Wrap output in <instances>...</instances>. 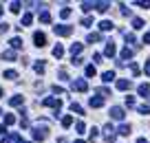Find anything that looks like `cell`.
Instances as JSON below:
<instances>
[{"label":"cell","mask_w":150,"mask_h":143,"mask_svg":"<svg viewBox=\"0 0 150 143\" xmlns=\"http://www.w3.org/2000/svg\"><path fill=\"white\" fill-rule=\"evenodd\" d=\"M15 123V117H13V114H7V117H5V126H13Z\"/></svg>","instance_id":"31"},{"label":"cell","mask_w":150,"mask_h":143,"mask_svg":"<svg viewBox=\"0 0 150 143\" xmlns=\"http://www.w3.org/2000/svg\"><path fill=\"white\" fill-rule=\"evenodd\" d=\"M7 29H9V24H7V22H2V24H0V33H7Z\"/></svg>","instance_id":"44"},{"label":"cell","mask_w":150,"mask_h":143,"mask_svg":"<svg viewBox=\"0 0 150 143\" xmlns=\"http://www.w3.org/2000/svg\"><path fill=\"white\" fill-rule=\"evenodd\" d=\"M93 59H95V64H100V62H102V55L95 53V55H93Z\"/></svg>","instance_id":"48"},{"label":"cell","mask_w":150,"mask_h":143,"mask_svg":"<svg viewBox=\"0 0 150 143\" xmlns=\"http://www.w3.org/2000/svg\"><path fill=\"white\" fill-rule=\"evenodd\" d=\"M5 77L7 79H15V77H18V73H15V70H5Z\"/></svg>","instance_id":"32"},{"label":"cell","mask_w":150,"mask_h":143,"mask_svg":"<svg viewBox=\"0 0 150 143\" xmlns=\"http://www.w3.org/2000/svg\"><path fill=\"white\" fill-rule=\"evenodd\" d=\"M108 7H110V2H95V9H97V11H102V13H104Z\"/></svg>","instance_id":"19"},{"label":"cell","mask_w":150,"mask_h":143,"mask_svg":"<svg viewBox=\"0 0 150 143\" xmlns=\"http://www.w3.org/2000/svg\"><path fill=\"white\" fill-rule=\"evenodd\" d=\"M137 93H139L141 97H148V95H150V86L148 84H139V86H137Z\"/></svg>","instance_id":"13"},{"label":"cell","mask_w":150,"mask_h":143,"mask_svg":"<svg viewBox=\"0 0 150 143\" xmlns=\"http://www.w3.org/2000/svg\"><path fill=\"white\" fill-rule=\"evenodd\" d=\"M40 22H44V24L51 22V13H49V11H42V13H40Z\"/></svg>","instance_id":"20"},{"label":"cell","mask_w":150,"mask_h":143,"mask_svg":"<svg viewBox=\"0 0 150 143\" xmlns=\"http://www.w3.org/2000/svg\"><path fill=\"white\" fill-rule=\"evenodd\" d=\"M117 132H119L121 134V137H128V134H130V126H119V130H117Z\"/></svg>","instance_id":"21"},{"label":"cell","mask_w":150,"mask_h":143,"mask_svg":"<svg viewBox=\"0 0 150 143\" xmlns=\"http://www.w3.org/2000/svg\"><path fill=\"white\" fill-rule=\"evenodd\" d=\"M110 117L115 119V121H121V119H124V108H119V106H113V108H110Z\"/></svg>","instance_id":"6"},{"label":"cell","mask_w":150,"mask_h":143,"mask_svg":"<svg viewBox=\"0 0 150 143\" xmlns=\"http://www.w3.org/2000/svg\"><path fill=\"white\" fill-rule=\"evenodd\" d=\"M139 112H141V114H150V106H146V104L139 106Z\"/></svg>","instance_id":"36"},{"label":"cell","mask_w":150,"mask_h":143,"mask_svg":"<svg viewBox=\"0 0 150 143\" xmlns=\"http://www.w3.org/2000/svg\"><path fill=\"white\" fill-rule=\"evenodd\" d=\"M88 104H90V108H102V106H104V99L102 97H90Z\"/></svg>","instance_id":"9"},{"label":"cell","mask_w":150,"mask_h":143,"mask_svg":"<svg viewBox=\"0 0 150 143\" xmlns=\"http://www.w3.org/2000/svg\"><path fill=\"white\" fill-rule=\"evenodd\" d=\"M33 42H35V46H40V49H42V46L46 44V35L40 33V31H35V33H33Z\"/></svg>","instance_id":"5"},{"label":"cell","mask_w":150,"mask_h":143,"mask_svg":"<svg viewBox=\"0 0 150 143\" xmlns=\"http://www.w3.org/2000/svg\"><path fill=\"white\" fill-rule=\"evenodd\" d=\"M126 106L132 108V106H135V97H126Z\"/></svg>","instance_id":"40"},{"label":"cell","mask_w":150,"mask_h":143,"mask_svg":"<svg viewBox=\"0 0 150 143\" xmlns=\"http://www.w3.org/2000/svg\"><path fill=\"white\" fill-rule=\"evenodd\" d=\"M82 9L84 11H93L95 9V2H82Z\"/></svg>","instance_id":"29"},{"label":"cell","mask_w":150,"mask_h":143,"mask_svg":"<svg viewBox=\"0 0 150 143\" xmlns=\"http://www.w3.org/2000/svg\"><path fill=\"white\" fill-rule=\"evenodd\" d=\"M104 139H106L108 143H115V128H113L110 123L104 128Z\"/></svg>","instance_id":"4"},{"label":"cell","mask_w":150,"mask_h":143,"mask_svg":"<svg viewBox=\"0 0 150 143\" xmlns=\"http://www.w3.org/2000/svg\"><path fill=\"white\" fill-rule=\"evenodd\" d=\"M86 40H88V42H100L102 35L100 33H88V35H86Z\"/></svg>","instance_id":"25"},{"label":"cell","mask_w":150,"mask_h":143,"mask_svg":"<svg viewBox=\"0 0 150 143\" xmlns=\"http://www.w3.org/2000/svg\"><path fill=\"white\" fill-rule=\"evenodd\" d=\"M75 130H77V132H84V130H86V126H84V121H77V126H75Z\"/></svg>","instance_id":"35"},{"label":"cell","mask_w":150,"mask_h":143,"mask_svg":"<svg viewBox=\"0 0 150 143\" xmlns=\"http://www.w3.org/2000/svg\"><path fill=\"white\" fill-rule=\"evenodd\" d=\"M18 143H29V141H18Z\"/></svg>","instance_id":"55"},{"label":"cell","mask_w":150,"mask_h":143,"mask_svg":"<svg viewBox=\"0 0 150 143\" xmlns=\"http://www.w3.org/2000/svg\"><path fill=\"white\" fill-rule=\"evenodd\" d=\"M46 132H49V130H46V126L44 123H38V126H33V139L35 141H44L46 139Z\"/></svg>","instance_id":"1"},{"label":"cell","mask_w":150,"mask_h":143,"mask_svg":"<svg viewBox=\"0 0 150 143\" xmlns=\"http://www.w3.org/2000/svg\"><path fill=\"white\" fill-rule=\"evenodd\" d=\"M60 79H69V75H66V68H60Z\"/></svg>","instance_id":"43"},{"label":"cell","mask_w":150,"mask_h":143,"mask_svg":"<svg viewBox=\"0 0 150 143\" xmlns=\"http://www.w3.org/2000/svg\"><path fill=\"white\" fill-rule=\"evenodd\" d=\"M31 22H33V15H31V13H25V15H22V24H25V27H29Z\"/></svg>","instance_id":"24"},{"label":"cell","mask_w":150,"mask_h":143,"mask_svg":"<svg viewBox=\"0 0 150 143\" xmlns=\"http://www.w3.org/2000/svg\"><path fill=\"white\" fill-rule=\"evenodd\" d=\"M75 143H84V141H82V139H80V141H75Z\"/></svg>","instance_id":"54"},{"label":"cell","mask_w":150,"mask_h":143,"mask_svg":"<svg viewBox=\"0 0 150 143\" xmlns=\"http://www.w3.org/2000/svg\"><path fill=\"white\" fill-rule=\"evenodd\" d=\"M90 24H93V18H88V15L82 18V27H90Z\"/></svg>","instance_id":"34"},{"label":"cell","mask_w":150,"mask_h":143,"mask_svg":"<svg viewBox=\"0 0 150 143\" xmlns=\"http://www.w3.org/2000/svg\"><path fill=\"white\" fill-rule=\"evenodd\" d=\"M0 15H2V7H0Z\"/></svg>","instance_id":"56"},{"label":"cell","mask_w":150,"mask_h":143,"mask_svg":"<svg viewBox=\"0 0 150 143\" xmlns=\"http://www.w3.org/2000/svg\"><path fill=\"white\" fill-rule=\"evenodd\" d=\"M60 15H62V18L66 20V18H69V15H71V9H69V7H66V9H62V11H60Z\"/></svg>","instance_id":"38"},{"label":"cell","mask_w":150,"mask_h":143,"mask_svg":"<svg viewBox=\"0 0 150 143\" xmlns=\"http://www.w3.org/2000/svg\"><path fill=\"white\" fill-rule=\"evenodd\" d=\"M53 31H55V35H60V38H69V35L73 33V27H69V24H57V27H53Z\"/></svg>","instance_id":"2"},{"label":"cell","mask_w":150,"mask_h":143,"mask_svg":"<svg viewBox=\"0 0 150 143\" xmlns=\"http://www.w3.org/2000/svg\"><path fill=\"white\" fill-rule=\"evenodd\" d=\"M137 143H148V141H146V139H137Z\"/></svg>","instance_id":"53"},{"label":"cell","mask_w":150,"mask_h":143,"mask_svg":"<svg viewBox=\"0 0 150 143\" xmlns=\"http://www.w3.org/2000/svg\"><path fill=\"white\" fill-rule=\"evenodd\" d=\"M117 53V49H115V44L113 42H106V49H104V55H108V57H113V55Z\"/></svg>","instance_id":"12"},{"label":"cell","mask_w":150,"mask_h":143,"mask_svg":"<svg viewBox=\"0 0 150 143\" xmlns=\"http://www.w3.org/2000/svg\"><path fill=\"white\" fill-rule=\"evenodd\" d=\"M144 44H150V33H146V35H144Z\"/></svg>","instance_id":"50"},{"label":"cell","mask_w":150,"mask_h":143,"mask_svg":"<svg viewBox=\"0 0 150 143\" xmlns=\"http://www.w3.org/2000/svg\"><path fill=\"white\" fill-rule=\"evenodd\" d=\"M71 110H73V112H77V114H84V108H82L80 104H71Z\"/></svg>","instance_id":"27"},{"label":"cell","mask_w":150,"mask_h":143,"mask_svg":"<svg viewBox=\"0 0 150 143\" xmlns=\"http://www.w3.org/2000/svg\"><path fill=\"white\" fill-rule=\"evenodd\" d=\"M42 106L55 108V112H60V108H62V101H60V99H55V97H46V99H42Z\"/></svg>","instance_id":"3"},{"label":"cell","mask_w":150,"mask_h":143,"mask_svg":"<svg viewBox=\"0 0 150 143\" xmlns=\"http://www.w3.org/2000/svg\"><path fill=\"white\" fill-rule=\"evenodd\" d=\"M84 73H86V77H95V75H97V70H95V66L90 64V66H86V70H84Z\"/></svg>","instance_id":"22"},{"label":"cell","mask_w":150,"mask_h":143,"mask_svg":"<svg viewBox=\"0 0 150 143\" xmlns=\"http://www.w3.org/2000/svg\"><path fill=\"white\" fill-rule=\"evenodd\" d=\"M88 139H90V141H93V139H97V128H93V130H90V134H88Z\"/></svg>","instance_id":"42"},{"label":"cell","mask_w":150,"mask_h":143,"mask_svg":"<svg viewBox=\"0 0 150 143\" xmlns=\"http://www.w3.org/2000/svg\"><path fill=\"white\" fill-rule=\"evenodd\" d=\"M0 97H2V88H0Z\"/></svg>","instance_id":"57"},{"label":"cell","mask_w":150,"mask_h":143,"mask_svg":"<svg viewBox=\"0 0 150 143\" xmlns=\"http://www.w3.org/2000/svg\"><path fill=\"white\" fill-rule=\"evenodd\" d=\"M53 90H55L57 95H64V88H60V86H53Z\"/></svg>","instance_id":"47"},{"label":"cell","mask_w":150,"mask_h":143,"mask_svg":"<svg viewBox=\"0 0 150 143\" xmlns=\"http://www.w3.org/2000/svg\"><path fill=\"white\" fill-rule=\"evenodd\" d=\"M84 51V46L80 44V42H75V44H71V55L73 57H80V53Z\"/></svg>","instance_id":"8"},{"label":"cell","mask_w":150,"mask_h":143,"mask_svg":"<svg viewBox=\"0 0 150 143\" xmlns=\"http://www.w3.org/2000/svg\"><path fill=\"white\" fill-rule=\"evenodd\" d=\"M135 5H137V7H144V9H148V7H150V2L146 0V2H135Z\"/></svg>","instance_id":"46"},{"label":"cell","mask_w":150,"mask_h":143,"mask_svg":"<svg viewBox=\"0 0 150 143\" xmlns=\"http://www.w3.org/2000/svg\"><path fill=\"white\" fill-rule=\"evenodd\" d=\"M11 49H13V51L22 49V40L20 38H13V40H11Z\"/></svg>","instance_id":"17"},{"label":"cell","mask_w":150,"mask_h":143,"mask_svg":"<svg viewBox=\"0 0 150 143\" xmlns=\"http://www.w3.org/2000/svg\"><path fill=\"white\" fill-rule=\"evenodd\" d=\"M117 88L119 90H128V88H132V82H130V79H119V82H117Z\"/></svg>","instance_id":"10"},{"label":"cell","mask_w":150,"mask_h":143,"mask_svg":"<svg viewBox=\"0 0 150 143\" xmlns=\"http://www.w3.org/2000/svg\"><path fill=\"white\" fill-rule=\"evenodd\" d=\"M71 123H73V117H71V114H66V117H62V126H64V128H69Z\"/></svg>","instance_id":"26"},{"label":"cell","mask_w":150,"mask_h":143,"mask_svg":"<svg viewBox=\"0 0 150 143\" xmlns=\"http://www.w3.org/2000/svg\"><path fill=\"white\" fill-rule=\"evenodd\" d=\"M102 79H104V82H113V79H115V70H106V73H102Z\"/></svg>","instance_id":"15"},{"label":"cell","mask_w":150,"mask_h":143,"mask_svg":"<svg viewBox=\"0 0 150 143\" xmlns=\"http://www.w3.org/2000/svg\"><path fill=\"white\" fill-rule=\"evenodd\" d=\"M71 64H73V66H82V64H84V59H82V57H73V59H71Z\"/></svg>","instance_id":"33"},{"label":"cell","mask_w":150,"mask_h":143,"mask_svg":"<svg viewBox=\"0 0 150 143\" xmlns=\"http://www.w3.org/2000/svg\"><path fill=\"white\" fill-rule=\"evenodd\" d=\"M7 132V128H5V126H0V134H5Z\"/></svg>","instance_id":"51"},{"label":"cell","mask_w":150,"mask_h":143,"mask_svg":"<svg viewBox=\"0 0 150 143\" xmlns=\"http://www.w3.org/2000/svg\"><path fill=\"white\" fill-rule=\"evenodd\" d=\"M62 55H64V46H60V44H57V46L53 49V57H57V59H60Z\"/></svg>","instance_id":"18"},{"label":"cell","mask_w":150,"mask_h":143,"mask_svg":"<svg viewBox=\"0 0 150 143\" xmlns=\"http://www.w3.org/2000/svg\"><path fill=\"white\" fill-rule=\"evenodd\" d=\"M132 53H135V51H132V49H128V46H126V49H121V53H119L121 64H124V59H130V57H132Z\"/></svg>","instance_id":"11"},{"label":"cell","mask_w":150,"mask_h":143,"mask_svg":"<svg viewBox=\"0 0 150 143\" xmlns=\"http://www.w3.org/2000/svg\"><path fill=\"white\" fill-rule=\"evenodd\" d=\"M119 9H121V15H130V9L126 5H119Z\"/></svg>","instance_id":"39"},{"label":"cell","mask_w":150,"mask_h":143,"mask_svg":"<svg viewBox=\"0 0 150 143\" xmlns=\"http://www.w3.org/2000/svg\"><path fill=\"white\" fill-rule=\"evenodd\" d=\"M20 2H11V5H9V11H13V13H18V11H20Z\"/></svg>","instance_id":"30"},{"label":"cell","mask_w":150,"mask_h":143,"mask_svg":"<svg viewBox=\"0 0 150 143\" xmlns=\"http://www.w3.org/2000/svg\"><path fill=\"white\" fill-rule=\"evenodd\" d=\"M22 101H25V99H22L20 95H15V97L9 99V106H22Z\"/></svg>","instance_id":"16"},{"label":"cell","mask_w":150,"mask_h":143,"mask_svg":"<svg viewBox=\"0 0 150 143\" xmlns=\"http://www.w3.org/2000/svg\"><path fill=\"white\" fill-rule=\"evenodd\" d=\"M44 70H46V68H44V64H42V62H40V64H35V73H40V75H42Z\"/></svg>","instance_id":"37"},{"label":"cell","mask_w":150,"mask_h":143,"mask_svg":"<svg viewBox=\"0 0 150 143\" xmlns=\"http://www.w3.org/2000/svg\"><path fill=\"white\" fill-rule=\"evenodd\" d=\"M5 59H15V51L13 49H9V51H5V55H2Z\"/></svg>","instance_id":"28"},{"label":"cell","mask_w":150,"mask_h":143,"mask_svg":"<svg viewBox=\"0 0 150 143\" xmlns=\"http://www.w3.org/2000/svg\"><path fill=\"white\" fill-rule=\"evenodd\" d=\"M57 143H69V141H66V139L62 137V139H57Z\"/></svg>","instance_id":"52"},{"label":"cell","mask_w":150,"mask_h":143,"mask_svg":"<svg viewBox=\"0 0 150 143\" xmlns=\"http://www.w3.org/2000/svg\"><path fill=\"white\" fill-rule=\"evenodd\" d=\"M73 90H77V93H86V90H88V84H86L84 79H77V82H73Z\"/></svg>","instance_id":"7"},{"label":"cell","mask_w":150,"mask_h":143,"mask_svg":"<svg viewBox=\"0 0 150 143\" xmlns=\"http://www.w3.org/2000/svg\"><path fill=\"white\" fill-rule=\"evenodd\" d=\"M144 70H146V75L150 77V62H146V66H144Z\"/></svg>","instance_id":"49"},{"label":"cell","mask_w":150,"mask_h":143,"mask_svg":"<svg viewBox=\"0 0 150 143\" xmlns=\"http://www.w3.org/2000/svg\"><path fill=\"white\" fill-rule=\"evenodd\" d=\"M113 27H115V24H113L110 20H102V22H100V29L102 31H113Z\"/></svg>","instance_id":"14"},{"label":"cell","mask_w":150,"mask_h":143,"mask_svg":"<svg viewBox=\"0 0 150 143\" xmlns=\"http://www.w3.org/2000/svg\"><path fill=\"white\" fill-rule=\"evenodd\" d=\"M20 126H22V128H27V126H29V119L22 117V119H20Z\"/></svg>","instance_id":"45"},{"label":"cell","mask_w":150,"mask_h":143,"mask_svg":"<svg viewBox=\"0 0 150 143\" xmlns=\"http://www.w3.org/2000/svg\"><path fill=\"white\" fill-rule=\"evenodd\" d=\"M0 114H2V110H0Z\"/></svg>","instance_id":"58"},{"label":"cell","mask_w":150,"mask_h":143,"mask_svg":"<svg viewBox=\"0 0 150 143\" xmlns=\"http://www.w3.org/2000/svg\"><path fill=\"white\" fill-rule=\"evenodd\" d=\"M144 24L146 22L141 18H132V27H135V29H144Z\"/></svg>","instance_id":"23"},{"label":"cell","mask_w":150,"mask_h":143,"mask_svg":"<svg viewBox=\"0 0 150 143\" xmlns=\"http://www.w3.org/2000/svg\"><path fill=\"white\" fill-rule=\"evenodd\" d=\"M130 73H132V75H139V66H137V64H130Z\"/></svg>","instance_id":"41"}]
</instances>
